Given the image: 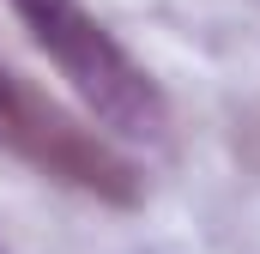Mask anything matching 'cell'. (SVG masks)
I'll list each match as a JSON object with an SVG mask.
<instances>
[{"mask_svg": "<svg viewBox=\"0 0 260 254\" xmlns=\"http://www.w3.org/2000/svg\"><path fill=\"white\" fill-rule=\"evenodd\" d=\"M12 12L24 18L37 49L61 67V79L85 97V109L109 133L145 139V145L170 139V103L157 79L103 30L97 12H85V0H12Z\"/></svg>", "mask_w": 260, "mask_h": 254, "instance_id": "cell-1", "label": "cell"}, {"mask_svg": "<svg viewBox=\"0 0 260 254\" xmlns=\"http://www.w3.org/2000/svg\"><path fill=\"white\" fill-rule=\"evenodd\" d=\"M0 145H12L30 170L91 194V200H109V206L139 200V176L127 157L97 127L73 121L61 103H49L37 85H24L12 67H0Z\"/></svg>", "mask_w": 260, "mask_h": 254, "instance_id": "cell-2", "label": "cell"}]
</instances>
